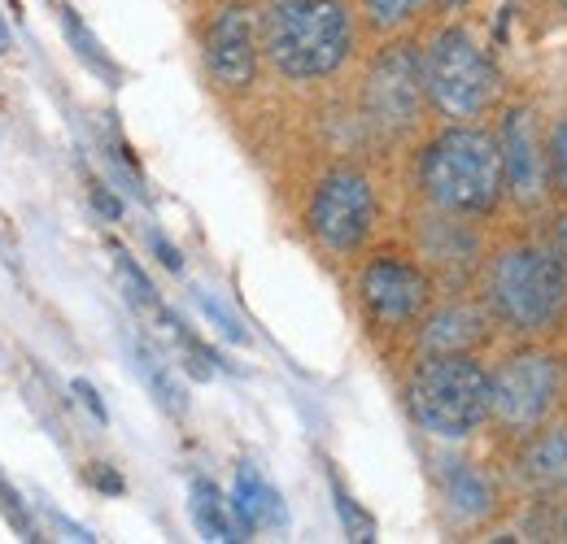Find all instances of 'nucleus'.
<instances>
[{"mask_svg": "<svg viewBox=\"0 0 567 544\" xmlns=\"http://www.w3.org/2000/svg\"><path fill=\"white\" fill-rule=\"evenodd\" d=\"M436 492L458 527H489L497 514H506V483L472 458H441L436 462Z\"/></svg>", "mask_w": 567, "mask_h": 544, "instance_id": "obj_13", "label": "nucleus"}, {"mask_svg": "<svg viewBox=\"0 0 567 544\" xmlns=\"http://www.w3.org/2000/svg\"><path fill=\"white\" fill-rule=\"evenodd\" d=\"M432 114L424 87V49L415 40H393L371 57L362 74V118L380 136L406 139Z\"/></svg>", "mask_w": 567, "mask_h": 544, "instance_id": "obj_8", "label": "nucleus"}, {"mask_svg": "<svg viewBox=\"0 0 567 544\" xmlns=\"http://www.w3.org/2000/svg\"><path fill=\"white\" fill-rule=\"evenodd\" d=\"M71 393L79 397V401H83V409H87V414H92V418H96L101 427L110 422V409H105V401H101V393H96V388H92L87 379H71Z\"/></svg>", "mask_w": 567, "mask_h": 544, "instance_id": "obj_28", "label": "nucleus"}, {"mask_svg": "<svg viewBox=\"0 0 567 544\" xmlns=\"http://www.w3.org/2000/svg\"><path fill=\"white\" fill-rule=\"evenodd\" d=\"M427 105L441 123H485L506 105V79L472 27L445 22L424 44Z\"/></svg>", "mask_w": 567, "mask_h": 544, "instance_id": "obj_5", "label": "nucleus"}, {"mask_svg": "<svg viewBox=\"0 0 567 544\" xmlns=\"http://www.w3.org/2000/svg\"><path fill=\"white\" fill-rule=\"evenodd\" d=\"M58 18H62V31H66V40H71L74 57L92 70V74H101L110 87H118V83H123V70H118V62L105 53V44L87 31V22L74 13L71 4H58Z\"/></svg>", "mask_w": 567, "mask_h": 544, "instance_id": "obj_19", "label": "nucleus"}, {"mask_svg": "<svg viewBox=\"0 0 567 544\" xmlns=\"http://www.w3.org/2000/svg\"><path fill=\"white\" fill-rule=\"evenodd\" d=\"M202 62L214 87L223 92H249L262 70V35L258 13L240 0L218 4L202 27Z\"/></svg>", "mask_w": 567, "mask_h": 544, "instance_id": "obj_11", "label": "nucleus"}, {"mask_svg": "<svg viewBox=\"0 0 567 544\" xmlns=\"http://www.w3.org/2000/svg\"><path fill=\"white\" fill-rule=\"evenodd\" d=\"M406 409L424 436L463 444L494 418V366L481 353H427L411 366Z\"/></svg>", "mask_w": 567, "mask_h": 544, "instance_id": "obj_4", "label": "nucleus"}, {"mask_svg": "<svg viewBox=\"0 0 567 544\" xmlns=\"http://www.w3.org/2000/svg\"><path fill=\"white\" fill-rule=\"evenodd\" d=\"M380 227L375 179L358 166H328L306 197V236L328 258H358Z\"/></svg>", "mask_w": 567, "mask_h": 544, "instance_id": "obj_7", "label": "nucleus"}, {"mask_svg": "<svg viewBox=\"0 0 567 544\" xmlns=\"http://www.w3.org/2000/svg\"><path fill=\"white\" fill-rule=\"evenodd\" d=\"M476 292L497 332L515 341H546L567 323V271L533 240V231L489 244Z\"/></svg>", "mask_w": 567, "mask_h": 544, "instance_id": "obj_2", "label": "nucleus"}, {"mask_svg": "<svg viewBox=\"0 0 567 544\" xmlns=\"http://www.w3.org/2000/svg\"><path fill=\"white\" fill-rule=\"evenodd\" d=\"M193 301H197V310L206 314L214 323V332L223 336V341H231V344H249V332H245V323L214 296V292H206V287H193Z\"/></svg>", "mask_w": 567, "mask_h": 544, "instance_id": "obj_25", "label": "nucleus"}, {"mask_svg": "<svg viewBox=\"0 0 567 544\" xmlns=\"http://www.w3.org/2000/svg\"><path fill=\"white\" fill-rule=\"evenodd\" d=\"M148 249H153V258H157V262H162V266H166L171 274L184 271V258H179V249H175V244H171L162 231H148Z\"/></svg>", "mask_w": 567, "mask_h": 544, "instance_id": "obj_29", "label": "nucleus"}, {"mask_svg": "<svg viewBox=\"0 0 567 544\" xmlns=\"http://www.w3.org/2000/svg\"><path fill=\"white\" fill-rule=\"evenodd\" d=\"M0 514L18 527V536H22V541H40V532H35V523H31V514H27V505L18 501V492H13L4 479H0Z\"/></svg>", "mask_w": 567, "mask_h": 544, "instance_id": "obj_26", "label": "nucleus"}, {"mask_svg": "<svg viewBox=\"0 0 567 544\" xmlns=\"http://www.w3.org/2000/svg\"><path fill=\"white\" fill-rule=\"evenodd\" d=\"M559 536L567 541V492H564V505H559Z\"/></svg>", "mask_w": 567, "mask_h": 544, "instance_id": "obj_32", "label": "nucleus"}, {"mask_svg": "<svg viewBox=\"0 0 567 544\" xmlns=\"http://www.w3.org/2000/svg\"><path fill=\"white\" fill-rule=\"evenodd\" d=\"M546 175H550V201L567 205V109L546 127Z\"/></svg>", "mask_w": 567, "mask_h": 544, "instance_id": "obj_21", "label": "nucleus"}, {"mask_svg": "<svg viewBox=\"0 0 567 544\" xmlns=\"http://www.w3.org/2000/svg\"><path fill=\"white\" fill-rule=\"evenodd\" d=\"M432 0H362V27L371 35H402L415 18H424Z\"/></svg>", "mask_w": 567, "mask_h": 544, "instance_id": "obj_20", "label": "nucleus"}, {"mask_svg": "<svg viewBox=\"0 0 567 544\" xmlns=\"http://www.w3.org/2000/svg\"><path fill=\"white\" fill-rule=\"evenodd\" d=\"M515 488L533 501H559L567 492V418L519 436L515 449Z\"/></svg>", "mask_w": 567, "mask_h": 544, "instance_id": "obj_15", "label": "nucleus"}, {"mask_svg": "<svg viewBox=\"0 0 567 544\" xmlns=\"http://www.w3.org/2000/svg\"><path fill=\"white\" fill-rule=\"evenodd\" d=\"M231 510H236V523L240 532H280L288 523V510H284L276 483L262 475L258 467L240 462L236 467V479H231Z\"/></svg>", "mask_w": 567, "mask_h": 544, "instance_id": "obj_16", "label": "nucleus"}, {"mask_svg": "<svg viewBox=\"0 0 567 544\" xmlns=\"http://www.w3.org/2000/svg\"><path fill=\"white\" fill-rule=\"evenodd\" d=\"M328 488H332V505H337V514H341L346 536H350V541H375V519L358 505L354 496H350V488L332 475V471H328Z\"/></svg>", "mask_w": 567, "mask_h": 544, "instance_id": "obj_23", "label": "nucleus"}, {"mask_svg": "<svg viewBox=\"0 0 567 544\" xmlns=\"http://www.w3.org/2000/svg\"><path fill=\"white\" fill-rule=\"evenodd\" d=\"M83 479L96 488V492H105V496H118L127 483H123V475L114 471V467H105V462H92L87 471H83Z\"/></svg>", "mask_w": 567, "mask_h": 544, "instance_id": "obj_27", "label": "nucleus"}, {"mask_svg": "<svg viewBox=\"0 0 567 544\" xmlns=\"http://www.w3.org/2000/svg\"><path fill=\"white\" fill-rule=\"evenodd\" d=\"M127 348H132V362H136V370H141L144 388L153 393V401L166 409L171 418H184V414H188V393H184V384L175 379V370H171L148 344L136 341V336L127 341Z\"/></svg>", "mask_w": 567, "mask_h": 544, "instance_id": "obj_18", "label": "nucleus"}, {"mask_svg": "<svg viewBox=\"0 0 567 544\" xmlns=\"http://www.w3.org/2000/svg\"><path fill=\"white\" fill-rule=\"evenodd\" d=\"M258 35L267 66L284 83L337 79L358 53V18L346 0H267Z\"/></svg>", "mask_w": 567, "mask_h": 544, "instance_id": "obj_3", "label": "nucleus"}, {"mask_svg": "<svg viewBox=\"0 0 567 544\" xmlns=\"http://www.w3.org/2000/svg\"><path fill=\"white\" fill-rule=\"evenodd\" d=\"M114 271H118V279H123V287H127V296H132V305H141V310H162V301H157V287L148 283V274L136 266V258L127 253V249H118L114 244Z\"/></svg>", "mask_w": 567, "mask_h": 544, "instance_id": "obj_24", "label": "nucleus"}, {"mask_svg": "<svg viewBox=\"0 0 567 544\" xmlns=\"http://www.w3.org/2000/svg\"><path fill=\"white\" fill-rule=\"evenodd\" d=\"M354 292L367 327L380 336L415 332L427 310L436 305V279L415 253H398V249L371 253L358 271Z\"/></svg>", "mask_w": 567, "mask_h": 544, "instance_id": "obj_9", "label": "nucleus"}, {"mask_svg": "<svg viewBox=\"0 0 567 544\" xmlns=\"http://www.w3.org/2000/svg\"><path fill=\"white\" fill-rule=\"evenodd\" d=\"M87 197H92V205H96V209H101L110 222H118V218H123V201H118V197H114L105 184H92V192H87Z\"/></svg>", "mask_w": 567, "mask_h": 544, "instance_id": "obj_30", "label": "nucleus"}, {"mask_svg": "<svg viewBox=\"0 0 567 544\" xmlns=\"http://www.w3.org/2000/svg\"><path fill=\"white\" fill-rule=\"evenodd\" d=\"M567 406V357L546 341H519L494 366V418L502 436L519 440Z\"/></svg>", "mask_w": 567, "mask_h": 544, "instance_id": "obj_6", "label": "nucleus"}, {"mask_svg": "<svg viewBox=\"0 0 567 544\" xmlns=\"http://www.w3.org/2000/svg\"><path fill=\"white\" fill-rule=\"evenodd\" d=\"M555 4H559V13H564V18H567V0H555Z\"/></svg>", "mask_w": 567, "mask_h": 544, "instance_id": "obj_34", "label": "nucleus"}, {"mask_svg": "<svg viewBox=\"0 0 567 544\" xmlns=\"http://www.w3.org/2000/svg\"><path fill=\"white\" fill-rule=\"evenodd\" d=\"M415 192L424 209L454 218H494L506 205L502 144L489 123H441L415 153Z\"/></svg>", "mask_w": 567, "mask_h": 544, "instance_id": "obj_1", "label": "nucleus"}, {"mask_svg": "<svg viewBox=\"0 0 567 544\" xmlns=\"http://www.w3.org/2000/svg\"><path fill=\"white\" fill-rule=\"evenodd\" d=\"M497 323L489 314V305L467 292H450L445 301H436L424 314V323L415 327V348L420 357L427 353H481L494 341Z\"/></svg>", "mask_w": 567, "mask_h": 544, "instance_id": "obj_14", "label": "nucleus"}, {"mask_svg": "<svg viewBox=\"0 0 567 544\" xmlns=\"http://www.w3.org/2000/svg\"><path fill=\"white\" fill-rule=\"evenodd\" d=\"M528 231H533V240L567 271V205H555L550 213L537 209L533 222H528Z\"/></svg>", "mask_w": 567, "mask_h": 544, "instance_id": "obj_22", "label": "nucleus"}, {"mask_svg": "<svg viewBox=\"0 0 567 544\" xmlns=\"http://www.w3.org/2000/svg\"><path fill=\"white\" fill-rule=\"evenodd\" d=\"M188 514H193V527L206 536V541H249L236 523V510L227 505L223 488L214 479H193V492H188Z\"/></svg>", "mask_w": 567, "mask_h": 544, "instance_id": "obj_17", "label": "nucleus"}, {"mask_svg": "<svg viewBox=\"0 0 567 544\" xmlns=\"http://www.w3.org/2000/svg\"><path fill=\"white\" fill-rule=\"evenodd\" d=\"M13 49V40H9V27H4V18H0V57Z\"/></svg>", "mask_w": 567, "mask_h": 544, "instance_id": "obj_31", "label": "nucleus"}, {"mask_svg": "<svg viewBox=\"0 0 567 544\" xmlns=\"http://www.w3.org/2000/svg\"><path fill=\"white\" fill-rule=\"evenodd\" d=\"M415 258L427 266V274L445 287V292H472L481 283L489 244L476 231V218H454V213H436L427 209L420 218V244Z\"/></svg>", "mask_w": 567, "mask_h": 544, "instance_id": "obj_12", "label": "nucleus"}, {"mask_svg": "<svg viewBox=\"0 0 567 544\" xmlns=\"http://www.w3.org/2000/svg\"><path fill=\"white\" fill-rule=\"evenodd\" d=\"M445 4H450V9H463V4H472V0H445Z\"/></svg>", "mask_w": 567, "mask_h": 544, "instance_id": "obj_33", "label": "nucleus"}, {"mask_svg": "<svg viewBox=\"0 0 567 544\" xmlns=\"http://www.w3.org/2000/svg\"><path fill=\"white\" fill-rule=\"evenodd\" d=\"M502 144V175H506V201L519 213H537L550 201V175H546V127L528 101L502 105L497 118Z\"/></svg>", "mask_w": 567, "mask_h": 544, "instance_id": "obj_10", "label": "nucleus"}]
</instances>
